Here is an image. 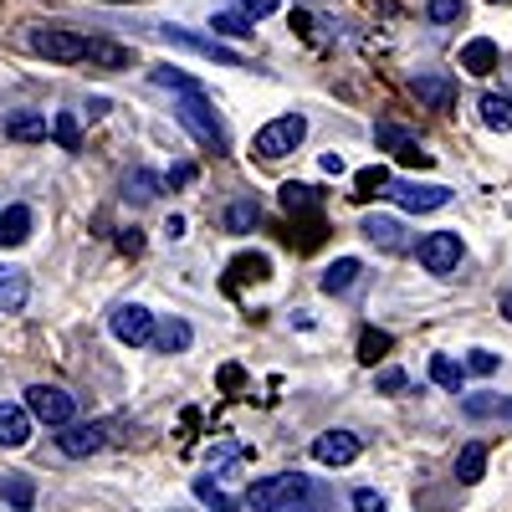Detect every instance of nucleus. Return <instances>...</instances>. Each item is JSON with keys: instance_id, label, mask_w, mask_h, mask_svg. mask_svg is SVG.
<instances>
[{"instance_id": "nucleus-1", "label": "nucleus", "mask_w": 512, "mask_h": 512, "mask_svg": "<svg viewBox=\"0 0 512 512\" xmlns=\"http://www.w3.org/2000/svg\"><path fill=\"white\" fill-rule=\"evenodd\" d=\"M175 113H180V123L195 134V144L216 149V154H226V149H231L226 123L216 118V103L205 98V88H185V93H180V103H175Z\"/></svg>"}, {"instance_id": "nucleus-2", "label": "nucleus", "mask_w": 512, "mask_h": 512, "mask_svg": "<svg viewBox=\"0 0 512 512\" xmlns=\"http://www.w3.org/2000/svg\"><path fill=\"white\" fill-rule=\"evenodd\" d=\"M26 47L47 62H88L93 57V36L82 31H62V26H31L26 31Z\"/></svg>"}, {"instance_id": "nucleus-3", "label": "nucleus", "mask_w": 512, "mask_h": 512, "mask_svg": "<svg viewBox=\"0 0 512 512\" xmlns=\"http://www.w3.org/2000/svg\"><path fill=\"white\" fill-rule=\"evenodd\" d=\"M308 139V118L303 113H282V118H272L267 128H256V139H251V154L256 159H287V154H297V144Z\"/></svg>"}, {"instance_id": "nucleus-4", "label": "nucleus", "mask_w": 512, "mask_h": 512, "mask_svg": "<svg viewBox=\"0 0 512 512\" xmlns=\"http://www.w3.org/2000/svg\"><path fill=\"white\" fill-rule=\"evenodd\" d=\"M313 487H308V477L303 472H277V477H262V482H251L246 487V502L256 507V512H287V507H297Z\"/></svg>"}, {"instance_id": "nucleus-5", "label": "nucleus", "mask_w": 512, "mask_h": 512, "mask_svg": "<svg viewBox=\"0 0 512 512\" xmlns=\"http://www.w3.org/2000/svg\"><path fill=\"white\" fill-rule=\"evenodd\" d=\"M26 410L41 425H52V431H67L72 415H77V400L62 390V384H31V390H26Z\"/></svg>"}, {"instance_id": "nucleus-6", "label": "nucleus", "mask_w": 512, "mask_h": 512, "mask_svg": "<svg viewBox=\"0 0 512 512\" xmlns=\"http://www.w3.org/2000/svg\"><path fill=\"white\" fill-rule=\"evenodd\" d=\"M108 328H113L118 344H128V349H144V344H154V328H159V318H154L144 303H118V308L108 313Z\"/></svg>"}, {"instance_id": "nucleus-7", "label": "nucleus", "mask_w": 512, "mask_h": 512, "mask_svg": "<svg viewBox=\"0 0 512 512\" xmlns=\"http://www.w3.org/2000/svg\"><path fill=\"white\" fill-rule=\"evenodd\" d=\"M159 36L175 41V47H190V52L210 57V62H221V67H246V57L236 47H226L221 36H200V31H185V26H159Z\"/></svg>"}, {"instance_id": "nucleus-8", "label": "nucleus", "mask_w": 512, "mask_h": 512, "mask_svg": "<svg viewBox=\"0 0 512 512\" xmlns=\"http://www.w3.org/2000/svg\"><path fill=\"white\" fill-rule=\"evenodd\" d=\"M374 144H379L384 154H395L400 164H410V169H431V154H425V144L410 134V128H400V123H379V128H374Z\"/></svg>"}, {"instance_id": "nucleus-9", "label": "nucleus", "mask_w": 512, "mask_h": 512, "mask_svg": "<svg viewBox=\"0 0 512 512\" xmlns=\"http://www.w3.org/2000/svg\"><path fill=\"white\" fill-rule=\"evenodd\" d=\"M415 256H420V267H425V272L446 277V272H456V267H461V236H456V231H436V236H420Z\"/></svg>"}, {"instance_id": "nucleus-10", "label": "nucleus", "mask_w": 512, "mask_h": 512, "mask_svg": "<svg viewBox=\"0 0 512 512\" xmlns=\"http://www.w3.org/2000/svg\"><path fill=\"white\" fill-rule=\"evenodd\" d=\"M410 93H415L425 108L451 113V103H456V77H451V72H415V77H410Z\"/></svg>"}, {"instance_id": "nucleus-11", "label": "nucleus", "mask_w": 512, "mask_h": 512, "mask_svg": "<svg viewBox=\"0 0 512 512\" xmlns=\"http://www.w3.org/2000/svg\"><path fill=\"white\" fill-rule=\"evenodd\" d=\"M108 425H67V431H57V451L62 456H72V461H82V456H93V451H103L108 446Z\"/></svg>"}, {"instance_id": "nucleus-12", "label": "nucleus", "mask_w": 512, "mask_h": 512, "mask_svg": "<svg viewBox=\"0 0 512 512\" xmlns=\"http://www.w3.org/2000/svg\"><path fill=\"white\" fill-rule=\"evenodd\" d=\"M359 451H364V441L354 431H323L313 441V461H323V466H349V461H359Z\"/></svg>"}, {"instance_id": "nucleus-13", "label": "nucleus", "mask_w": 512, "mask_h": 512, "mask_svg": "<svg viewBox=\"0 0 512 512\" xmlns=\"http://www.w3.org/2000/svg\"><path fill=\"white\" fill-rule=\"evenodd\" d=\"M390 195H395L400 210H441V205H451L446 185H390Z\"/></svg>"}, {"instance_id": "nucleus-14", "label": "nucleus", "mask_w": 512, "mask_h": 512, "mask_svg": "<svg viewBox=\"0 0 512 512\" xmlns=\"http://www.w3.org/2000/svg\"><path fill=\"white\" fill-rule=\"evenodd\" d=\"M31 420H36V415H31L26 405H16V400L0 405V446H6V451L26 446V441H31Z\"/></svg>"}, {"instance_id": "nucleus-15", "label": "nucleus", "mask_w": 512, "mask_h": 512, "mask_svg": "<svg viewBox=\"0 0 512 512\" xmlns=\"http://www.w3.org/2000/svg\"><path fill=\"white\" fill-rule=\"evenodd\" d=\"M31 297V282L21 267H0V313H21Z\"/></svg>"}, {"instance_id": "nucleus-16", "label": "nucleus", "mask_w": 512, "mask_h": 512, "mask_svg": "<svg viewBox=\"0 0 512 512\" xmlns=\"http://www.w3.org/2000/svg\"><path fill=\"white\" fill-rule=\"evenodd\" d=\"M461 67L472 72V77H487V72H497V41H492V36L466 41V47H461Z\"/></svg>"}, {"instance_id": "nucleus-17", "label": "nucleus", "mask_w": 512, "mask_h": 512, "mask_svg": "<svg viewBox=\"0 0 512 512\" xmlns=\"http://www.w3.org/2000/svg\"><path fill=\"white\" fill-rule=\"evenodd\" d=\"M262 277H272V262L262 251H241L236 262L226 267V287H241V282H262Z\"/></svg>"}, {"instance_id": "nucleus-18", "label": "nucleus", "mask_w": 512, "mask_h": 512, "mask_svg": "<svg viewBox=\"0 0 512 512\" xmlns=\"http://www.w3.org/2000/svg\"><path fill=\"white\" fill-rule=\"evenodd\" d=\"M451 472H456L461 487L482 482V472H487V446H482V441H466V446L456 451V466H451Z\"/></svg>"}, {"instance_id": "nucleus-19", "label": "nucleus", "mask_w": 512, "mask_h": 512, "mask_svg": "<svg viewBox=\"0 0 512 512\" xmlns=\"http://www.w3.org/2000/svg\"><path fill=\"white\" fill-rule=\"evenodd\" d=\"M190 344H195V333H190L185 318H164V323L154 328V349H159V354H185Z\"/></svg>"}, {"instance_id": "nucleus-20", "label": "nucleus", "mask_w": 512, "mask_h": 512, "mask_svg": "<svg viewBox=\"0 0 512 512\" xmlns=\"http://www.w3.org/2000/svg\"><path fill=\"white\" fill-rule=\"evenodd\" d=\"M31 241V205H11L6 216H0V246H26Z\"/></svg>"}, {"instance_id": "nucleus-21", "label": "nucleus", "mask_w": 512, "mask_h": 512, "mask_svg": "<svg viewBox=\"0 0 512 512\" xmlns=\"http://www.w3.org/2000/svg\"><path fill=\"white\" fill-rule=\"evenodd\" d=\"M359 272H364V262H359V256H338V262L323 272V292H328V297L349 292V287L359 282Z\"/></svg>"}, {"instance_id": "nucleus-22", "label": "nucleus", "mask_w": 512, "mask_h": 512, "mask_svg": "<svg viewBox=\"0 0 512 512\" xmlns=\"http://www.w3.org/2000/svg\"><path fill=\"white\" fill-rule=\"evenodd\" d=\"M52 134V123L41 118V113H16L11 123H6V139H16V144H41Z\"/></svg>"}, {"instance_id": "nucleus-23", "label": "nucleus", "mask_w": 512, "mask_h": 512, "mask_svg": "<svg viewBox=\"0 0 512 512\" xmlns=\"http://www.w3.org/2000/svg\"><path fill=\"white\" fill-rule=\"evenodd\" d=\"M364 236H369L374 246H384V251H405V231H400V221H390V216H364Z\"/></svg>"}, {"instance_id": "nucleus-24", "label": "nucleus", "mask_w": 512, "mask_h": 512, "mask_svg": "<svg viewBox=\"0 0 512 512\" xmlns=\"http://www.w3.org/2000/svg\"><path fill=\"white\" fill-rule=\"evenodd\" d=\"M477 113H482L487 128H497V134H512V98H502V93H482Z\"/></svg>"}, {"instance_id": "nucleus-25", "label": "nucleus", "mask_w": 512, "mask_h": 512, "mask_svg": "<svg viewBox=\"0 0 512 512\" xmlns=\"http://www.w3.org/2000/svg\"><path fill=\"white\" fill-rule=\"evenodd\" d=\"M461 410L472 420H512V400H502V395H466Z\"/></svg>"}, {"instance_id": "nucleus-26", "label": "nucleus", "mask_w": 512, "mask_h": 512, "mask_svg": "<svg viewBox=\"0 0 512 512\" xmlns=\"http://www.w3.org/2000/svg\"><path fill=\"white\" fill-rule=\"evenodd\" d=\"M0 502L6 507H36V482L31 477H0Z\"/></svg>"}, {"instance_id": "nucleus-27", "label": "nucleus", "mask_w": 512, "mask_h": 512, "mask_svg": "<svg viewBox=\"0 0 512 512\" xmlns=\"http://www.w3.org/2000/svg\"><path fill=\"white\" fill-rule=\"evenodd\" d=\"M379 190H390V169L384 164H369V169L354 175V200H374Z\"/></svg>"}, {"instance_id": "nucleus-28", "label": "nucleus", "mask_w": 512, "mask_h": 512, "mask_svg": "<svg viewBox=\"0 0 512 512\" xmlns=\"http://www.w3.org/2000/svg\"><path fill=\"white\" fill-rule=\"evenodd\" d=\"M282 210H292V216H313V210H318V190L313 185H282Z\"/></svg>"}, {"instance_id": "nucleus-29", "label": "nucleus", "mask_w": 512, "mask_h": 512, "mask_svg": "<svg viewBox=\"0 0 512 512\" xmlns=\"http://www.w3.org/2000/svg\"><path fill=\"white\" fill-rule=\"evenodd\" d=\"M431 379L441 384V390H451V395H461V379H466V364H456V359H446V354H436V359H431Z\"/></svg>"}, {"instance_id": "nucleus-30", "label": "nucleus", "mask_w": 512, "mask_h": 512, "mask_svg": "<svg viewBox=\"0 0 512 512\" xmlns=\"http://www.w3.org/2000/svg\"><path fill=\"white\" fill-rule=\"evenodd\" d=\"M384 354H390V333H384V328H364L359 333V364H379Z\"/></svg>"}, {"instance_id": "nucleus-31", "label": "nucleus", "mask_w": 512, "mask_h": 512, "mask_svg": "<svg viewBox=\"0 0 512 512\" xmlns=\"http://www.w3.org/2000/svg\"><path fill=\"white\" fill-rule=\"evenodd\" d=\"M256 216H262V210H256V200H236V205H226V231H231V236H246V231L256 226Z\"/></svg>"}, {"instance_id": "nucleus-32", "label": "nucleus", "mask_w": 512, "mask_h": 512, "mask_svg": "<svg viewBox=\"0 0 512 512\" xmlns=\"http://www.w3.org/2000/svg\"><path fill=\"white\" fill-rule=\"evenodd\" d=\"M195 497H200L210 512H236V497H226L216 477H200V482H195Z\"/></svg>"}, {"instance_id": "nucleus-33", "label": "nucleus", "mask_w": 512, "mask_h": 512, "mask_svg": "<svg viewBox=\"0 0 512 512\" xmlns=\"http://www.w3.org/2000/svg\"><path fill=\"white\" fill-rule=\"evenodd\" d=\"M88 62H98V67H128V62H134V52L118 47V41H98L93 36V57Z\"/></svg>"}, {"instance_id": "nucleus-34", "label": "nucleus", "mask_w": 512, "mask_h": 512, "mask_svg": "<svg viewBox=\"0 0 512 512\" xmlns=\"http://www.w3.org/2000/svg\"><path fill=\"white\" fill-rule=\"evenodd\" d=\"M52 134H57V144H62L67 154L82 149V123H77L72 113H57V118H52Z\"/></svg>"}, {"instance_id": "nucleus-35", "label": "nucleus", "mask_w": 512, "mask_h": 512, "mask_svg": "<svg viewBox=\"0 0 512 512\" xmlns=\"http://www.w3.org/2000/svg\"><path fill=\"white\" fill-rule=\"evenodd\" d=\"M425 16H431L436 26H456L466 16V0H425Z\"/></svg>"}, {"instance_id": "nucleus-36", "label": "nucleus", "mask_w": 512, "mask_h": 512, "mask_svg": "<svg viewBox=\"0 0 512 512\" xmlns=\"http://www.w3.org/2000/svg\"><path fill=\"white\" fill-rule=\"evenodd\" d=\"M216 36H236V41L251 36V16H246V11H221V16H216Z\"/></svg>"}, {"instance_id": "nucleus-37", "label": "nucleus", "mask_w": 512, "mask_h": 512, "mask_svg": "<svg viewBox=\"0 0 512 512\" xmlns=\"http://www.w3.org/2000/svg\"><path fill=\"white\" fill-rule=\"evenodd\" d=\"M123 190H128V200H159V185H154V175H144V169H134V175L123 180Z\"/></svg>"}, {"instance_id": "nucleus-38", "label": "nucleus", "mask_w": 512, "mask_h": 512, "mask_svg": "<svg viewBox=\"0 0 512 512\" xmlns=\"http://www.w3.org/2000/svg\"><path fill=\"white\" fill-rule=\"evenodd\" d=\"M497 369H502V359L492 349H472V354H466V374H497Z\"/></svg>"}, {"instance_id": "nucleus-39", "label": "nucleus", "mask_w": 512, "mask_h": 512, "mask_svg": "<svg viewBox=\"0 0 512 512\" xmlns=\"http://www.w3.org/2000/svg\"><path fill=\"white\" fill-rule=\"evenodd\" d=\"M241 456H246V446H236V441L210 446V466H216V472H221V466H231V461H241Z\"/></svg>"}, {"instance_id": "nucleus-40", "label": "nucleus", "mask_w": 512, "mask_h": 512, "mask_svg": "<svg viewBox=\"0 0 512 512\" xmlns=\"http://www.w3.org/2000/svg\"><path fill=\"white\" fill-rule=\"evenodd\" d=\"M216 384H221V390H226V395H236V390H241V384H246V369H241V364H221V374H216Z\"/></svg>"}, {"instance_id": "nucleus-41", "label": "nucleus", "mask_w": 512, "mask_h": 512, "mask_svg": "<svg viewBox=\"0 0 512 512\" xmlns=\"http://www.w3.org/2000/svg\"><path fill=\"white\" fill-rule=\"evenodd\" d=\"M118 251L139 256V251H144V231H139V226H123V231H118Z\"/></svg>"}, {"instance_id": "nucleus-42", "label": "nucleus", "mask_w": 512, "mask_h": 512, "mask_svg": "<svg viewBox=\"0 0 512 512\" xmlns=\"http://www.w3.org/2000/svg\"><path fill=\"white\" fill-rule=\"evenodd\" d=\"M379 390L384 395H400L405 390V369H379Z\"/></svg>"}, {"instance_id": "nucleus-43", "label": "nucleus", "mask_w": 512, "mask_h": 512, "mask_svg": "<svg viewBox=\"0 0 512 512\" xmlns=\"http://www.w3.org/2000/svg\"><path fill=\"white\" fill-rule=\"evenodd\" d=\"M354 512H384V497L369 492V487H359V492H354Z\"/></svg>"}, {"instance_id": "nucleus-44", "label": "nucleus", "mask_w": 512, "mask_h": 512, "mask_svg": "<svg viewBox=\"0 0 512 512\" xmlns=\"http://www.w3.org/2000/svg\"><path fill=\"white\" fill-rule=\"evenodd\" d=\"M277 6H282V0H241V11H246L251 21H262V16H272Z\"/></svg>"}, {"instance_id": "nucleus-45", "label": "nucleus", "mask_w": 512, "mask_h": 512, "mask_svg": "<svg viewBox=\"0 0 512 512\" xmlns=\"http://www.w3.org/2000/svg\"><path fill=\"white\" fill-rule=\"evenodd\" d=\"M195 180V164H175L169 169V185H190Z\"/></svg>"}, {"instance_id": "nucleus-46", "label": "nucleus", "mask_w": 512, "mask_h": 512, "mask_svg": "<svg viewBox=\"0 0 512 512\" xmlns=\"http://www.w3.org/2000/svg\"><path fill=\"white\" fill-rule=\"evenodd\" d=\"M323 169L328 175H344V154H323Z\"/></svg>"}, {"instance_id": "nucleus-47", "label": "nucleus", "mask_w": 512, "mask_h": 512, "mask_svg": "<svg viewBox=\"0 0 512 512\" xmlns=\"http://www.w3.org/2000/svg\"><path fill=\"white\" fill-rule=\"evenodd\" d=\"M164 236H169V241L185 236V221H180V216H169V221H164Z\"/></svg>"}, {"instance_id": "nucleus-48", "label": "nucleus", "mask_w": 512, "mask_h": 512, "mask_svg": "<svg viewBox=\"0 0 512 512\" xmlns=\"http://www.w3.org/2000/svg\"><path fill=\"white\" fill-rule=\"evenodd\" d=\"M502 318H507V323H512V287H507V292H502Z\"/></svg>"}, {"instance_id": "nucleus-49", "label": "nucleus", "mask_w": 512, "mask_h": 512, "mask_svg": "<svg viewBox=\"0 0 512 512\" xmlns=\"http://www.w3.org/2000/svg\"><path fill=\"white\" fill-rule=\"evenodd\" d=\"M492 6H502V0H492Z\"/></svg>"}]
</instances>
